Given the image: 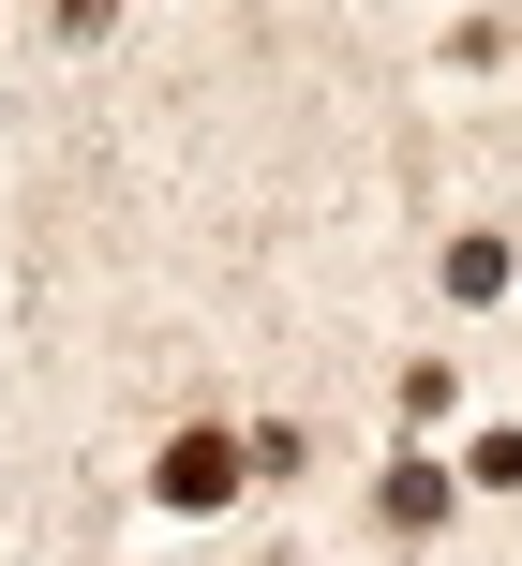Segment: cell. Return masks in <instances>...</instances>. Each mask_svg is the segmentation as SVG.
<instances>
[{"label": "cell", "instance_id": "6da1fadb", "mask_svg": "<svg viewBox=\"0 0 522 566\" xmlns=\"http://www.w3.org/2000/svg\"><path fill=\"white\" fill-rule=\"evenodd\" d=\"M225 478H239V448H225V432H179V462H165V507H225Z\"/></svg>", "mask_w": 522, "mask_h": 566}]
</instances>
